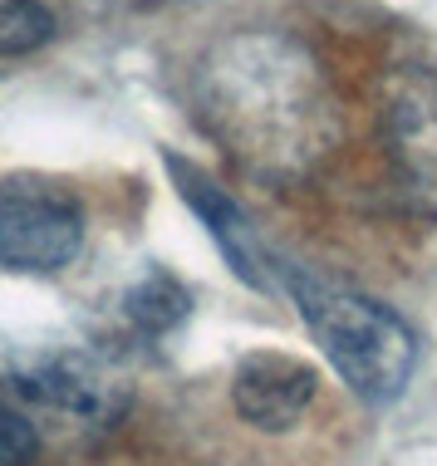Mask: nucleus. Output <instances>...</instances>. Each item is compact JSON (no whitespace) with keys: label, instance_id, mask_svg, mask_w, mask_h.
<instances>
[{"label":"nucleus","instance_id":"obj_1","mask_svg":"<svg viewBox=\"0 0 437 466\" xmlns=\"http://www.w3.org/2000/svg\"><path fill=\"white\" fill-rule=\"evenodd\" d=\"M197 128L256 182H305L334 157L344 113L320 55L290 30H231L197 59Z\"/></svg>","mask_w":437,"mask_h":466},{"label":"nucleus","instance_id":"obj_2","mask_svg":"<svg viewBox=\"0 0 437 466\" xmlns=\"http://www.w3.org/2000/svg\"><path fill=\"white\" fill-rule=\"evenodd\" d=\"M280 285L290 289L310 339L359 402L389 408L408 393L418 369V334L403 314L310 266H280Z\"/></svg>","mask_w":437,"mask_h":466},{"label":"nucleus","instance_id":"obj_3","mask_svg":"<svg viewBox=\"0 0 437 466\" xmlns=\"http://www.w3.org/2000/svg\"><path fill=\"white\" fill-rule=\"evenodd\" d=\"M0 388L20 408L49 412L74 427H114L128 412V378L84 344L0 339Z\"/></svg>","mask_w":437,"mask_h":466},{"label":"nucleus","instance_id":"obj_4","mask_svg":"<svg viewBox=\"0 0 437 466\" xmlns=\"http://www.w3.org/2000/svg\"><path fill=\"white\" fill-rule=\"evenodd\" d=\"M84 201L49 177H0V270L59 275L84 250Z\"/></svg>","mask_w":437,"mask_h":466},{"label":"nucleus","instance_id":"obj_5","mask_svg":"<svg viewBox=\"0 0 437 466\" xmlns=\"http://www.w3.org/2000/svg\"><path fill=\"white\" fill-rule=\"evenodd\" d=\"M162 167H168L178 197L192 207V217L207 226L211 246L221 250V260L231 266L236 280L260 289V295H266V289H276L280 285V266L270 260V250H266V241H260V231L251 226V217L241 211V201H236L217 177H211V172H202L197 162H187L178 153H162Z\"/></svg>","mask_w":437,"mask_h":466},{"label":"nucleus","instance_id":"obj_6","mask_svg":"<svg viewBox=\"0 0 437 466\" xmlns=\"http://www.w3.org/2000/svg\"><path fill=\"white\" fill-rule=\"evenodd\" d=\"M315 393H320L315 363L285 354V349H256L231 373V402L256 432H290L310 412Z\"/></svg>","mask_w":437,"mask_h":466},{"label":"nucleus","instance_id":"obj_7","mask_svg":"<svg viewBox=\"0 0 437 466\" xmlns=\"http://www.w3.org/2000/svg\"><path fill=\"white\" fill-rule=\"evenodd\" d=\"M389 143L403 177L437 201V74H413L389 104Z\"/></svg>","mask_w":437,"mask_h":466},{"label":"nucleus","instance_id":"obj_8","mask_svg":"<svg viewBox=\"0 0 437 466\" xmlns=\"http://www.w3.org/2000/svg\"><path fill=\"white\" fill-rule=\"evenodd\" d=\"M118 309H123V319H128L133 334L162 339V334H172L187 314H192V289H187L172 270L147 266L138 280L123 289V305Z\"/></svg>","mask_w":437,"mask_h":466},{"label":"nucleus","instance_id":"obj_9","mask_svg":"<svg viewBox=\"0 0 437 466\" xmlns=\"http://www.w3.org/2000/svg\"><path fill=\"white\" fill-rule=\"evenodd\" d=\"M59 20L49 0H0V59L35 55L55 40Z\"/></svg>","mask_w":437,"mask_h":466},{"label":"nucleus","instance_id":"obj_10","mask_svg":"<svg viewBox=\"0 0 437 466\" xmlns=\"http://www.w3.org/2000/svg\"><path fill=\"white\" fill-rule=\"evenodd\" d=\"M40 461V427L15 398L0 393V466H35Z\"/></svg>","mask_w":437,"mask_h":466},{"label":"nucleus","instance_id":"obj_11","mask_svg":"<svg viewBox=\"0 0 437 466\" xmlns=\"http://www.w3.org/2000/svg\"><path fill=\"white\" fill-rule=\"evenodd\" d=\"M143 10H172V5H192V0H138Z\"/></svg>","mask_w":437,"mask_h":466}]
</instances>
